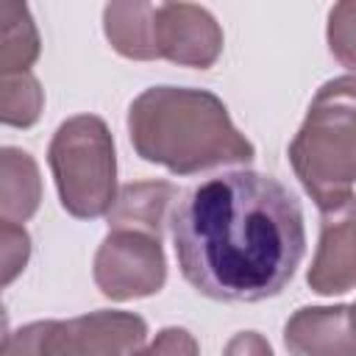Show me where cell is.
Returning <instances> with one entry per match:
<instances>
[{
  "mask_svg": "<svg viewBox=\"0 0 356 356\" xmlns=\"http://www.w3.org/2000/svg\"><path fill=\"white\" fill-rule=\"evenodd\" d=\"M58 200L78 220L103 217L117 195V153L106 120L78 114L64 120L47 147Z\"/></svg>",
  "mask_w": 356,
  "mask_h": 356,
  "instance_id": "4",
  "label": "cell"
},
{
  "mask_svg": "<svg viewBox=\"0 0 356 356\" xmlns=\"http://www.w3.org/2000/svg\"><path fill=\"white\" fill-rule=\"evenodd\" d=\"M289 356H356L350 306H300L284 325Z\"/></svg>",
  "mask_w": 356,
  "mask_h": 356,
  "instance_id": "8",
  "label": "cell"
},
{
  "mask_svg": "<svg viewBox=\"0 0 356 356\" xmlns=\"http://www.w3.org/2000/svg\"><path fill=\"white\" fill-rule=\"evenodd\" d=\"M175 200H178V189L170 181L125 184L114 195L111 209L106 211L108 228L111 231H139V234L161 239Z\"/></svg>",
  "mask_w": 356,
  "mask_h": 356,
  "instance_id": "10",
  "label": "cell"
},
{
  "mask_svg": "<svg viewBox=\"0 0 356 356\" xmlns=\"http://www.w3.org/2000/svg\"><path fill=\"white\" fill-rule=\"evenodd\" d=\"M145 337L147 323L139 314L97 309L72 320H50L44 356H131Z\"/></svg>",
  "mask_w": 356,
  "mask_h": 356,
  "instance_id": "6",
  "label": "cell"
},
{
  "mask_svg": "<svg viewBox=\"0 0 356 356\" xmlns=\"http://www.w3.org/2000/svg\"><path fill=\"white\" fill-rule=\"evenodd\" d=\"M170 228L186 284L225 303L281 295L306 253L298 197L253 170L222 172L184 192Z\"/></svg>",
  "mask_w": 356,
  "mask_h": 356,
  "instance_id": "1",
  "label": "cell"
},
{
  "mask_svg": "<svg viewBox=\"0 0 356 356\" xmlns=\"http://www.w3.org/2000/svg\"><path fill=\"white\" fill-rule=\"evenodd\" d=\"M50 320H36L6 337L0 356H44V334Z\"/></svg>",
  "mask_w": 356,
  "mask_h": 356,
  "instance_id": "18",
  "label": "cell"
},
{
  "mask_svg": "<svg viewBox=\"0 0 356 356\" xmlns=\"http://www.w3.org/2000/svg\"><path fill=\"white\" fill-rule=\"evenodd\" d=\"M42 172L36 159L22 147H0V222L22 225L39 211Z\"/></svg>",
  "mask_w": 356,
  "mask_h": 356,
  "instance_id": "11",
  "label": "cell"
},
{
  "mask_svg": "<svg viewBox=\"0 0 356 356\" xmlns=\"http://www.w3.org/2000/svg\"><path fill=\"white\" fill-rule=\"evenodd\" d=\"M356 78L325 81L289 142V164L323 214L353 203L356 181Z\"/></svg>",
  "mask_w": 356,
  "mask_h": 356,
  "instance_id": "3",
  "label": "cell"
},
{
  "mask_svg": "<svg viewBox=\"0 0 356 356\" xmlns=\"http://www.w3.org/2000/svg\"><path fill=\"white\" fill-rule=\"evenodd\" d=\"M309 286L317 295H345L356 284V256H353V203L323 214L320 245L312 259Z\"/></svg>",
  "mask_w": 356,
  "mask_h": 356,
  "instance_id": "9",
  "label": "cell"
},
{
  "mask_svg": "<svg viewBox=\"0 0 356 356\" xmlns=\"http://www.w3.org/2000/svg\"><path fill=\"white\" fill-rule=\"evenodd\" d=\"M44 108V89L33 72L0 75V122L11 128H31Z\"/></svg>",
  "mask_w": 356,
  "mask_h": 356,
  "instance_id": "14",
  "label": "cell"
},
{
  "mask_svg": "<svg viewBox=\"0 0 356 356\" xmlns=\"http://www.w3.org/2000/svg\"><path fill=\"white\" fill-rule=\"evenodd\" d=\"M42 53V36L25 3H0V75L31 72Z\"/></svg>",
  "mask_w": 356,
  "mask_h": 356,
  "instance_id": "13",
  "label": "cell"
},
{
  "mask_svg": "<svg viewBox=\"0 0 356 356\" xmlns=\"http://www.w3.org/2000/svg\"><path fill=\"white\" fill-rule=\"evenodd\" d=\"M131 356H200V345L186 328L167 325L156 334L150 345L136 348Z\"/></svg>",
  "mask_w": 356,
  "mask_h": 356,
  "instance_id": "17",
  "label": "cell"
},
{
  "mask_svg": "<svg viewBox=\"0 0 356 356\" xmlns=\"http://www.w3.org/2000/svg\"><path fill=\"white\" fill-rule=\"evenodd\" d=\"M222 356H275V353L259 331H239L228 339Z\"/></svg>",
  "mask_w": 356,
  "mask_h": 356,
  "instance_id": "19",
  "label": "cell"
},
{
  "mask_svg": "<svg viewBox=\"0 0 356 356\" xmlns=\"http://www.w3.org/2000/svg\"><path fill=\"white\" fill-rule=\"evenodd\" d=\"M128 136L139 159L195 175L228 164H250L253 142L234 125L225 103L206 89L150 86L128 108Z\"/></svg>",
  "mask_w": 356,
  "mask_h": 356,
  "instance_id": "2",
  "label": "cell"
},
{
  "mask_svg": "<svg viewBox=\"0 0 356 356\" xmlns=\"http://www.w3.org/2000/svg\"><path fill=\"white\" fill-rule=\"evenodd\" d=\"M31 259V234L17 222H0V289L22 275Z\"/></svg>",
  "mask_w": 356,
  "mask_h": 356,
  "instance_id": "15",
  "label": "cell"
},
{
  "mask_svg": "<svg viewBox=\"0 0 356 356\" xmlns=\"http://www.w3.org/2000/svg\"><path fill=\"white\" fill-rule=\"evenodd\" d=\"M92 275L97 289L111 300L156 295L167 281L161 239L139 231H108L95 253Z\"/></svg>",
  "mask_w": 356,
  "mask_h": 356,
  "instance_id": "5",
  "label": "cell"
},
{
  "mask_svg": "<svg viewBox=\"0 0 356 356\" xmlns=\"http://www.w3.org/2000/svg\"><path fill=\"white\" fill-rule=\"evenodd\" d=\"M353 3H339L328 17V47L345 67H353Z\"/></svg>",
  "mask_w": 356,
  "mask_h": 356,
  "instance_id": "16",
  "label": "cell"
},
{
  "mask_svg": "<svg viewBox=\"0 0 356 356\" xmlns=\"http://www.w3.org/2000/svg\"><path fill=\"white\" fill-rule=\"evenodd\" d=\"M6 337H8V312H6V306H3V300H0V348H3Z\"/></svg>",
  "mask_w": 356,
  "mask_h": 356,
  "instance_id": "20",
  "label": "cell"
},
{
  "mask_svg": "<svg viewBox=\"0 0 356 356\" xmlns=\"http://www.w3.org/2000/svg\"><path fill=\"white\" fill-rule=\"evenodd\" d=\"M222 28L214 14L195 3L156 6V56L178 67L209 70L222 53Z\"/></svg>",
  "mask_w": 356,
  "mask_h": 356,
  "instance_id": "7",
  "label": "cell"
},
{
  "mask_svg": "<svg viewBox=\"0 0 356 356\" xmlns=\"http://www.w3.org/2000/svg\"><path fill=\"white\" fill-rule=\"evenodd\" d=\"M103 33L108 44L134 61H153L156 56V6L145 0L108 3L103 8Z\"/></svg>",
  "mask_w": 356,
  "mask_h": 356,
  "instance_id": "12",
  "label": "cell"
}]
</instances>
